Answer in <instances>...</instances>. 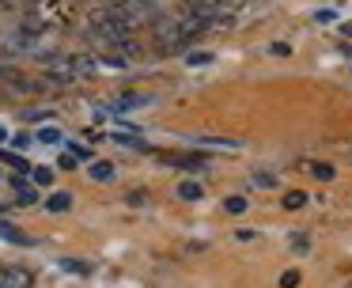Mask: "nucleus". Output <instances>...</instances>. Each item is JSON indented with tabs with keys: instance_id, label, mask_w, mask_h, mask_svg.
<instances>
[{
	"instance_id": "f257e3e1",
	"label": "nucleus",
	"mask_w": 352,
	"mask_h": 288,
	"mask_svg": "<svg viewBox=\"0 0 352 288\" xmlns=\"http://www.w3.org/2000/svg\"><path fill=\"white\" fill-rule=\"evenodd\" d=\"M0 288H34L31 265H4L0 269Z\"/></svg>"
},
{
	"instance_id": "f03ea898",
	"label": "nucleus",
	"mask_w": 352,
	"mask_h": 288,
	"mask_svg": "<svg viewBox=\"0 0 352 288\" xmlns=\"http://www.w3.org/2000/svg\"><path fill=\"white\" fill-rule=\"evenodd\" d=\"M12 182H16V201H19V205H38V189L27 186L23 178H12Z\"/></svg>"
},
{
	"instance_id": "7ed1b4c3",
	"label": "nucleus",
	"mask_w": 352,
	"mask_h": 288,
	"mask_svg": "<svg viewBox=\"0 0 352 288\" xmlns=\"http://www.w3.org/2000/svg\"><path fill=\"white\" fill-rule=\"evenodd\" d=\"M178 197H182V201H201V197H205V186H201V182H178Z\"/></svg>"
},
{
	"instance_id": "20e7f679",
	"label": "nucleus",
	"mask_w": 352,
	"mask_h": 288,
	"mask_svg": "<svg viewBox=\"0 0 352 288\" xmlns=\"http://www.w3.org/2000/svg\"><path fill=\"white\" fill-rule=\"evenodd\" d=\"M91 178L95 182H110L114 178V163H110V159H91Z\"/></svg>"
},
{
	"instance_id": "39448f33",
	"label": "nucleus",
	"mask_w": 352,
	"mask_h": 288,
	"mask_svg": "<svg viewBox=\"0 0 352 288\" xmlns=\"http://www.w3.org/2000/svg\"><path fill=\"white\" fill-rule=\"evenodd\" d=\"M0 239H8V243H19V247H27V243H34L27 232H19V227L12 224H0Z\"/></svg>"
},
{
	"instance_id": "423d86ee",
	"label": "nucleus",
	"mask_w": 352,
	"mask_h": 288,
	"mask_svg": "<svg viewBox=\"0 0 352 288\" xmlns=\"http://www.w3.org/2000/svg\"><path fill=\"white\" fill-rule=\"evenodd\" d=\"M46 209H50V212H69V209H72V194H65V189H61V194H54V197L46 201Z\"/></svg>"
},
{
	"instance_id": "0eeeda50",
	"label": "nucleus",
	"mask_w": 352,
	"mask_h": 288,
	"mask_svg": "<svg viewBox=\"0 0 352 288\" xmlns=\"http://www.w3.org/2000/svg\"><path fill=\"white\" fill-rule=\"evenodd\" d=\"M280 205H284L288 212H296V209H303V205H307V194H303V189H288Z\"/></svg>"
},
{
	"instance_id": "6e6552de",
	"label": "nucleus",
	"mask_w": 352,
	"mask_h": 288,
	"mask_svg": "<svg viewBox=\"0 0 352 288\" xmlns=\"http://www.w3.org/2000/svg\"><path fill=\"white\" fill-rule=\"evenodd\" d=\"M246 209H250L246 197H223V212H231V216H243Z\"/></svg>"
},
{
	"instance_id": "1a4fd4ad",
	"label": "nucleus",
	"mask_w": 352,
	"mask_h": 288,
	"mask_svg": "<svg viewBox=\"0 0 352 288\" xmlns=\"http://www.w3.org/2000/svg\"><path fill=\"white\" fill-rule=\"evenodd\" d=\"M34 178V186H50V182H54V171H50V167H34V171H27Z\"/></svg>"
},
{
	"instance_id": "9d476101",
	"label": "nucleus",
	"mask_w": 352,
	"mask_h": 288,
	"mask_svg": "<svg viewBox=\"0 0 352 288\" xmlns=\"http://www.w3.org/2000/svg\"><path fill=\"white\" fill-rule=\"evenodd\" d=\"M311 174L314 178H322V182H329V178H337V171L329 163H311Z\"/></svg>"
},
{
	"instance_id": "9b49d317",
	"label": "nucleus",
	"mask_w": 352,
	"mask_h": 288,
	"mask_svg": "<svg viewBox=\"0 0 352 288\" xmlns=\"http://www.w3.org/2000/svg\"><path fill=\"white\" fill-rule=\"evenodd\" d=\"M288 53H292L288 42H273V45H269V57H288Z\"/></svg>"
},
{
	"instance_id": "f8f14e48",
	"label": "nucleus",
	"mask_w": 352,
	"mask_h": 288,
	"mask_svg": "<svg viewBox=\"0 0 352 288\" xmlns=\"http://www.w3.org/2000/svg\"><path fill=\"white\" fill-rule=\"evenodd\" d=\"M114 141H118V144H125V148H144V144H140L137 136H129V133H114Z\"/></svg>"
},
{
	"instance_id": "ddd939ff",
	"label": "nucleus",
	"mask_w": 352,
	"mask_h": 288,
	"mask_svg": "<svg viewBox=\"0 0 352 288\" xmlns=\"http://www.w3.org/2000/svg\"><path fill=\"white\" fill-rule=\"evenodd\" d=\"M65 269H72V273H91V265L87 262H76V258H69V262H61Z\"/></svg>"
},
{
	"instance_id": "4468645a",
	"label": "nucleus",
	"mask_w": 352,
	"mask_h": 288,
	"mask_svg": "<svg viewBox=\"0 0 352 288\" xmlns=\"http://www.w3.org/2000/svg\"><path fill=\"white\" fill-rule=\"evenodd\" d=\"M23 118L27 121H50V118H54V110H27Z\"/></svg>"
},
{
	"instance_id": "2eb2a0df",
	"label": "nucleus",
	"mask_w": 352,
	"mask_h": 288,
	"mask_svg": "<svg viewBox=\"0 0 352 288\" xmlns=\"http://www.w3.org/2000/svg\"><path fill=\"white\" fill-rule=\"evenodd\" d=\"M38 141H42V144H57V141H61V133H57V129H42Z\"/></svg>"
},
{
	"instance_id": "dca6fc26",
	"label": "nucleus",
	"mask_w": 352,
	"mask_h": 288,
	"mask_svg": "<svg viewBox=\"0 0 352 288\" xmlns=\"http://www.w3.org/2000/svg\"><path fill=\"white\" fill-rule=\"evenodd\" d=\"M273 174H254V186H258V189H269V186H273Z\"/></svg>"
},
{
	"instance_id": "f3484780",
	"label": "nucleus",
	"mask_w": 352,
	"mask_h": 288,
	"mask_svg": "<svg viewBox=\"0 0 352 288\" xmlns=\"http://www.w3.org/2000/svg\"><path fill=\"white\" fill-rule=\"evenodd\" d=\"M69 148H72V156L76 159H91V152L84 148V144H76V141H69Z\"/></svg>"
},
{
	"instance_id": "a211bd4d",
	"label": "nucleus",
	"mask_w": 352,
	"mask_h": 288,
	"mask_svg": "<svg viewBox=\"0 0 352 288\" xmlns=\"http://www.w3.org/2000/svg\"><path fill=\"white\" fill-rule=\"evenodd\" d=\"M186 61H190V65H208V61H212V53H190Z\"/></svg>"
},
{
	"instance_id": "6ab92c4d",
	"label": "nucleus",
	"mask_w": 352,
	"mask_h": 288,
	"mask_svg": "<svg viewBox=\"0 0 352 288\" xmlns=\"http://www.w3.org/2000/svg\"><path fill=\"white\" fill-rule=\"evenodd\" d=\"M299 285V273H284L280 277V288H296Z\"/></svg>"
},
{
	"instance_id": "aec40b11",
	"label": "nucleus",
	"mask_w": 352,
	"mask_h": 288,
	"mask_svg": "<svg viewBox=\"0 0 352 288\" xmlns=\"http://www.w3.org/2000/svg\"><path fill=\"white\" fill-rule=\"evenodd\" d=\"M0 163H12V167H23V159L12 156V152H0Z\"/></svg>"
},
{
	"instance_id": "412c9836",
	"label": "nucleus",
	"mask_w": 352,
	"mask_h": 288,
	"mask_svg": "<svg viewBox=\"0 0 352 288\" xmlns=\"http://www.w3.org/2000/svg\"><path fill=\"white\" fill-rule=\"evenodd\" d=\"M329 19H337V12H333V8H322V12H318V23H329Z\"/></svg>"
},
{
	"instance_id": "4be33fe9",
	"label": "nucleus",
	"mask_w": 352,
	"mask_h": 288,
	"mask_svg": "<svg viewBox=\"0 0 352 288\" xmlns=\"http://www.w3.org/2000/svg\"><path fill=\"white\" fill-rule=\"evenodd\" d=\"M12 144H16V148H31V136L19 133V136H12Z\"/></svg>"
},
{
	"instance_id": "5701e85b",
	"label": "nucleus",
	"mask_w": 352,
	"mask_h": 288,
	"mask_svg": "<svg viewBox=\"0 0 352 288\" xmlns=\"http://www.w3.org/2000/svg\"><path fill=\"white\" fill-rule=\"evenodd\" d=\"M254 235H258V232H250V227H243V232H235V239H243V243H250V239H254Z\"/></svg>"
},
{
	"instance_id": "b1692460",
	"label": "nucleus",
	"mask_w": 352,
	"mask_h": 288,
	"mask_svg": "<svg viewBox=\"0 0 352 288\" xmlns=\"http://www.w3.org/2000/svg\"><path fill=\"white\" fill-rule=\"evenodd\" d=\"M4 141H8V129H4V125H0V144H4Z\"/></svg>"
},
{
	"instance_id": "393cba45",
	"label": "nucleus",
	"mask_w": 352,
	"mask_h": 288,
	"mask_svg": "<svg viewBox=\"0 0 352 288\" xmlns=\"http://www.w3.org/2000/svg\"><path fill=\"white\" fill-rule=\"evenodd\" d=\"M12 209V205H0V216H4V212H8Z\"/></svg>"
},
{
	"instance_id": "a878e982",
	"label": "nucleus",
	"mask_w": 352,
	"mask_h": 288,
	"mask_svg": "<svg viewBox=\"0 0 352 288\" xmlns=\"http://www.w3.org/2000/svg\"><path fill=\"white\" fill-rule=\"evenodd\" d=\"M4 4H16V0H4Z\"/></svg>"
},
{
	"instance_id": "bb28decb",
	"label": "nucleus",
	"mask_w": 352,
	"mask_h": 288,
	"mask_svg": "<svg viewBox=\"0 0 352 288\" xmlns=\"http://www.w3.org/2000/svg\"><path fill=\"white\" fill-rule=\"evenodd\" d=\"M0 4H4V0H0Z\"/></svg>"
}]
</instances>
